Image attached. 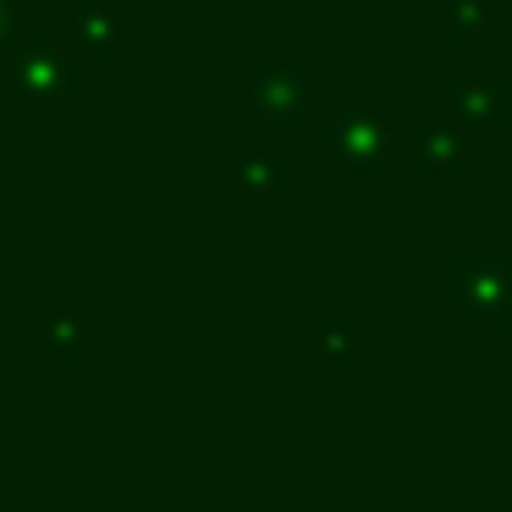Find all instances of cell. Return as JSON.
<instances>
[{
    "instance_id": "cell-2",
    "label": "cell",
    "mask_w": 512,
    "mask_h": 512,
    "mask_svg": "<svg viewBox=\"0 0 512 512\" xmlns=\"http://www.w3.org/2000/svg\"><path fill=\"white\" fill-rule=\"evenodd\" d=\"M78 45L89 50V56H100V50L111 45V17H105V12H89V17H83V23H78Z\"/></svg>"
},
{
    "instance_id": "cell-4",
    "label": "cell",
    "mask_w": 512,
    "mask_h": 512,
    "mask_svg": "<svg viewBox=\"0 0 512 512\" xmlns=\"http://www.w3.org/2000/svg\"><path fill=\"white\" fill-rule=\"evenodd\" d=\"M50 336H56V347H61V353L72 347V325H67V320H50Z\"/></svg>"
},
{
    "instance_id": "cell-3",
    "label": "cell",
    "mask_w": 512,
    "mask_h": 512,
    "mask_svg": "<svg viewBox=\"0 0 512 512\" xmlns=\"http://www.w3.org/2000/svg\"><path fill=\"white\" fill-rule=\"evenodd\" d=\"M17 34H23V12H17L12 0H0V56L17 45Z\"/></svg>"
},
{
    "instance_id": "cell-1",
    "label": "cell",
    "mask_w": 512,
    "mask_h": 512,
    "mask_svg": "<svg viewBox=\"0 0 512 512\" xmlns=\"http://www.w3.org/2000/svg\"><path fill=\"white\" fill-rule=\"evenodd\" d=\"M12 89L28 94V100H56L61 89H67V56H61L56 45H23L12 56Z\"/></svg>"
}]
</instances>
